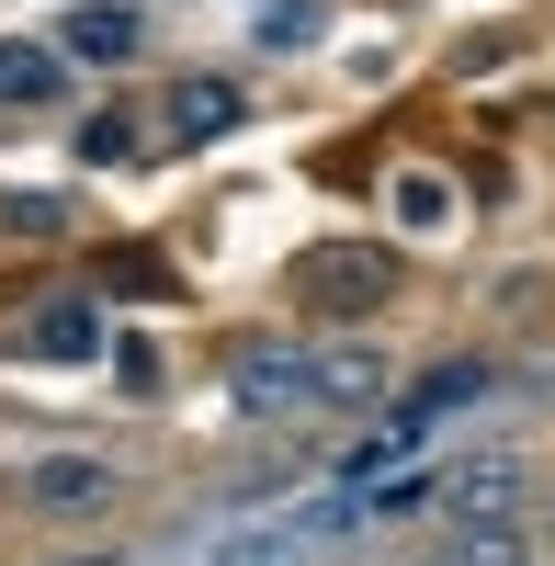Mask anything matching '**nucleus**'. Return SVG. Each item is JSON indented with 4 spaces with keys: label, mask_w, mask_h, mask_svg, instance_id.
I'll return each instance as SVG.
<instances>
[{
    "label": "nucleus",
    "mask_w": 555,
    "mask_h": 566,
    "mask_svg": "<svg viewBox=\"0 0 555 566\" xmlns=\"http://www.w3.org/2000/svg\"><path fill=\"white\" fill-rule=\"evenodd\" d=\"M23 352H34V363H91V352H103V306H91V295H57V306L23 328Z\"/></svg>",
    "instance_id": "nucleus-10"
},
{
    "label": "nucleus",
    "mask_w": 555,
    "mask_h": 566,
    "mask_svg": "<svg viewBox=\"0 0 555 566\" xmlns=\"http://www.w3.org/2000/svg\"><path fill=\"white\" fill-rule=\"evenodd\" d=\"M69 566H114V555H69Z\"/></svg>",
    "instance_id": "nucleus-17"
},
{
    "label": "nucleus",
    "mask_w": 555,
    "mask_h": 566,
    "mask_svg": "<svg viewBox=\"0 0 555 566\" xmlns=\"http://www.w3.org/2000/svg\"><path fill=\"white\" fill-rule=\"evenodd\" d=\"M136 34H148V23H136L125 0H80V12L57 23V57H69V69H125Z\"/></svg>",
    "instance_id": "nucleus-6"
},
{
    "label": "nucleus",
    "mask_w": 555,
    "mask_h": 566,
    "mask_svg": "<svg viewBox=\"0 0 555 566\" xmlns=\"http://www.w3.org/2000/svg\"><path fill=\"white\" fill-rule=\"evenodd\" d=\"M57 91H69V57H57V45L0 34V114H34V103H57Z\"/></svg>",
    "instance_id": "nucleus-8"
},
{
    "label": "nucleus",
    "mask_w": 555,
    "mask_h": 566,
    "mask_svg": "<svg viewBox=\"0 0 555 566\" xmlns=\"http://www.w3.org/2000/svg\"><path fill=\"white\" fill-rule=\"evenodd\" d=\"M442 522H511L522 510V464L511 453H477V464H442Z\"/></svg>",
    "instance_id": "nucleus-4"
},
{
    "label": "nucleus",
    "mask_w": 555,
    "mask_h": 566,
    "mask_svg": "<svg viewBox=\"0 0 555 566\" xmlns=\"http://www.w3.org/2000/svg\"><path fill=\"white\" fill-rule=\"evenodd\" d=\"M205 566H306V544H284V533L261 522V533H227V544H216Z\"/></svg>",
    "instance_id": "nucleus-13"
},
{
    "label": "nucleus",
    "mask_w": 555,
    "mask_h": 566,
    "mask_svg": "<svg viewBox=\"0 0 555 566\" xmlns=\"http://www.w3.org/2000/svg\"><path fill=\"white\" fill-rule=\"evenodd\" d=\"M239 80H216V69H193V80H170V103H159V125L181 136V148H216V136H239Z\"/></svg>",
    "instance_id": "nucleus-5"
},
{
    "label": "nucleus",
    "mask_w": 555,
    "mask_h": 566,
    "mask_svg": "<svg viewBox=\"0 0 555 566\" xmlns=\"http://www.w3.org/2000/svg\"><path fill=\"white\" fill-rule=\"evenodd\" d=\"M386 205H397V227H420V239H431V227H453V181H442V170H397Z\"/></svg>",
    "instance_id": "nucleus-11"
},
{
    "label": "nucleus",
    "mask_w": 555,
    "mask_h": 566,
    "mask_svg": "<svg viewBox=\"0 0 555 566\" xmlns=\"http://www.w3.org/2000/svg\"><path fill=\"white\" fill-rule=\"evenodd\" d=\"M12 227H23V239H57L69 205H57V193H12Z\"/></svg>",
    "instance_id": "nucleus-16"
},
{
    "label": "nucleus",
    "mask_w": 555,
    "mask_h": 566,
    "mask_svg": "<svg viewBox=\"0 0 555 566\" xmlns=\"http://www.w3.org/2000/svg\"><path fill=\"white\" fill-rule=\"evenodd\" d=\"M250 34L295 57V45H317V0H261V12H250Z\"/></svg>",
    "instance_id": "nucleus-12"
},
{
    "label": "nucleus",
    "mask_w": 555,
    "mask_h": 566,
    "mask_svg": "<svg viewBox=\"0 0 555 566\" xmlns=\"http://www.w3.org/2000/svg\"><path fill=\"white\" fill-rule=\"evenodd\" d=\"M114 386L148 397V386H159V340H114Z\"/></svg>",
    "instance_id": "nucleus-15"
},
{
    "label": "nucleus",
    "mask_w": 555,
    "mask_h": 566,
    "mask_svg": "<svg viewBox=\"0 0 555 566\" xmlns=\"http://www.w3.org/2000/svg\"><path fill=\"white\" fill-rule=\"evenodd\" d=\"M295 295L329 306V317H363V306L397 295V250H375V239H317V250L295 261Z\"/></svg>",
    "instance_id": "nucleus-1"
},
{
    "label": "nucleus",
    "mask_w": 555,
    "mask_h": 566,
    "mask_svg": "<svg viewBox=\"0 0 555 566\" xmlns=\"http://www.w3.org/2000/svg\"><path fill=\"white\" fill-rule=\"evenodd\" d=\"M227 397H239V419H295V408H317V352L306 340H239L227 352Z\"/></svg>",
    "instance_id": "nucleus-2"
},
{
    "label": "nucleus",
    "mask_w": 555,
    "mask_h": 566,
    "mask_svg": "<svg viewBox=\"0 0 555 566\" xmlns=\"http://www.w3.org/2000/svg\"><path fill=\"white\" fill-rule=\"evenodd\" d=\"M488 386H499V374H488V363H431V374H420V386H408V408H397V419H408V431H420V442H431V431H442V419H465V408H477Z\"/></svg>",
    "instance_id": "nucleus-7"
},
{
    "label": "nucleus",
    "mask_w": 555,
    "mask_h": 566,
    "mask_svg": "<svg viewBox=\"0 0 555 566\" xmlns=\"http://www.w3.org/2000/svg\"><path fill=\"white\" fill-rule=\"evenodd\" d=\"M114 464L103 453H34L23 464V510H45V522H91V510H114Z\"/></svg>",
    "instance_id": "nucleus-3"
},
{
    "label": "nucleus",
    "mask_w": 555,
    "mask_h": 566,
    "mask_svg": "<svg viewBox=\"0 0 555 566\" xmlns=\"http://www.w3.org/2000/svg\"><path fill=\"white\" fill-rule=\"evenodd\" d=\"M80 159H103V170L136 159V114H91V125H80Z\"/></svg>",
    "instance_id": "nucleus-14"
},
{
    "label": "nucleus",
    "mask_w": 555,
    "mask_h": 566,
    "mask_svg": "<svg viewBox=\"0 0 555 566\" xmlns=\"http://www.w3.org/2000/svg\"><path fill=\"white\" fill-rule=\"evenodd\" d=\"M317 408H341V419H363V408H386V352H363V340H341V352H317Z\"/></svg>",
    "instance_id": "nucleus-9"
}]
</instances>
